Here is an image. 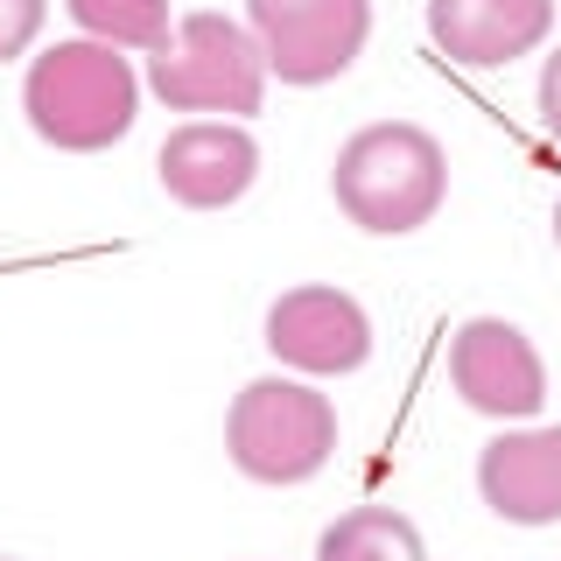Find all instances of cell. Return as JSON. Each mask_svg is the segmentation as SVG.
I'll use <instances>...</instances> for the list:
<instances>
[{
  "mask_svg": "<svg viewBox=\"0 0 561 561\" xmlns=\"http://www.w3.org/2000/svg\"><path fill=\"white\" fill-rule=\"evenodd\" d=\"M330 190H337V210L358 232L400 239V232H421V225L443 210L449 154H443V140L428 127H414V119H373V127H358L337 148Z\"/></svg>",
  "mask_w": 561,
  "mask_h": 561,
  "instance_id": "6da1fadb",
  "label": "cell"
},
{
  "mask_svg": "<svg viewBox=\"0 0 561 561\" xmlns=\"http://www.w3.org/2000/svg\"><path fill=\"white\" fill-rule=\"evenodd\" d=\"M22 113H28L35 140H49L64 154H99V148L134 134L140 78L113 43L70 35V43H49L43 57H28Z\"/></svg>",
  "mask_w": 561,
  "mask_h": 561,
  "instance_id": "7a4b0ae2",
  "label": "cell"
},
{
  "mask_svg": "<svg viewBox=\"0 0 561 561\" xmlns=\"http://www.w3.org/2000/svg\"><path fill=\"white\" fill-rule=\"evenodd\" d=\"M225 449L253 484H309L337 456V408L302 373L245 379L225 408Z\"/></svg>",
  "mask_w": 561,
  "mask_h": 561,
  "instance_id": "3957f363",
  "label": "cell"
},
{
  "mask_svg": "<svg viewBox=\"0 0 561 561\" xmlns=\"http://www.w3.org/2000/svg\"><path fill=\"white\" fill-rule=\"evenodd\" d=\"M148 92L169 113H197V119H239L260 113L267 99V57H260L253 28L232 14H183L169 35V49L148 57Z\"/></svg>",
  "mask_w": 561,
  "mask_h": 561,
  "instance_id": "277c9868",
  "label": "cell"
},
{
  "mask_svg": "<svg viewBox=\"0 0 561 561\" xmlns=\"http://www.w3.org/2000/svg\"><path fill=\"white\" fill-rule=\"evenodd\" d=\"M267 78L280 84H330L358 64L373 35V0H245Z\"/></svg>",
  "mask_w": 561,
  "mask_h": 561,
  "instance_id": "5b68a950",
  "label": "cell"
},
{
  "mask_svg": "<svg viewBox=\"0 0 561 561\" xmlns=\"http://www.w3.org/2000/svg\"><path fill=\"white\" fill-rule=\"evenodd\" d=\"M449 386L463 393L470 414L484 421H534L548 408V365H540L534 337L505 316H470L449 337Z\"/></svg>",
  "mask_w": 561,
  "mask_h": 561,
  "instance_id": "8992f818",
  "label": "cell"
},
{
  "mask_svg": "<svg viewBox=\"0 0 561 561\" xmlns=\"http://www.w3.org/2000/svg\"><path fill=\"white\" fill-rule=\"evenodd\" d=\"M260 344H267L288 373H302V379L358 373V365L373 358V316H365L358 295L330 288V280H302V288L274 295Z\"/></svg>",
  "mask_w": 561,
  "mask_h": 561,
  "instance_id": "52a82bcc",
  "label": "cell"
},
{
  "mask_svg": "<svg viewBox=\"0 0 561 561\" xmlns=\"http://www.w3.org/2000/svg\"><path fill=\"white\" fill-rule=\"evenodd\" d=\"M478 499L505 526L561 519V421H519L478 449Z\"/></svg>",
  "mask_w": 561,
  "mask_h": 561,
  "instance_id": "ba28073f",
  "label": "cell"
},
{
  "mask_svg": "<svg viewBox=\"0 0 561 561\" xmlns=\"http://www.w3.org/2000/svg\"><path fill=\"white\" fill-rule=\"evenodd\" d=\"M154 175L183 210H225L253 190L260 175V140L239 127V119H183L162 154H154Z\"/></svg>",
  "mask_w": 561,
  "mask_h": 561,
  "instance_id": "9c48e42d",
  "label": "cell"
},
{
  "mask_svg": "<svg viewBox=\"0 0 561 561\" xmlns=\"http://www.w3.org/2000/svg\"><path fill=\"white\" fill-rule=\"evenodd\" d=\"M554 28V0H428L435 49L470 70H499L513 57H534Z\"/></svg>",
  "mask_w": 561,
  "mask_h": 561,
  "instance_id": "30bf717a",
  "label": "cell"
},
{
  "mask_svg": "<svg viewBox=\"0 0 561 561\" xmlns=\"http://www.w3.org/2000/svg\"><path fill=\"white\" fill-rule=\"evenodd\" d=\"M316 561H428L421 526L393 505H351L316 534Z\"/></svg>",
  "mask_w": 561,
  "mask_h": 561,
  "instance_id": "8fae6325",
  "label": "cell"
},
{
  "mask_svg": "<svg viewBox=\"0 0 561 561\" xmlns=\"http://www.w3.org/2000/svg\"><path fill=\"white\" fill-rule=\"evenodd\" d=\"M64 14L78 22V35H92V43H113V49H140V57H154V49H169V0H64Z\"/></svg>",
  "mask_w": 561,
  "mask_h": 561,
  "instance_id": "7c38bea8",
  "label": "cell"
},
{
  "mask_svg": "<svg viewBox=\"0 0 561 561\" xmlns=\"http://www.w3.org/2000/svg\"><path fill=\"white\" fill-rule=\"evenodd\" d=\"M43 22H49V0H0V64L22 57L43 35Z\"/></svg>",
  "mask_w": 561,
  "mask_h": 561,
  "instance_id": "4fadbf2b",
  "label": "cell"
},
{
  "mask_svg": "<svg viewBox=\"0 0 561 561\" xmlns=\"http://www.w3.org/2000/svg\"><path fill=\"white\" fill-rule=\"evenodd\" d=\"M534 105H540V127H548V140H561V43L548 49V64H540Z\"/></svg>",
  "mask_w": 561,
  "mask_h": 561,
  "instance_id": "5bb4252c",
  "label": "cell"
},
{
  "mask_svg": "<svg viewBox=\"0 0 561 561\" xmlns=\"http://www.w3.org/2000/svg\"><path fill=\"white\" fill-rule=\"evenodd\" d=\"M554 245H561V204H554Z\"/></svg>",
  "mask_w": 561,
  "mask_h": 561,
  "instance_id": "9a60e30c",
  "label": "cell"
},
{
  "mask_svg": "<svg viewBox=\"0 0 561 561\" xmlns=\"http://www.w3.org/2000/svg\"><path fill=\"white\" fill-rule=\"evenodd\" d=\"M0 561H14V554H0Z\"/></svg>",
  "mask_w": 561,
  "mask_h": 561,
  "instance_id": "2e32d148",
  "label": "cell"
}]
</instances>
